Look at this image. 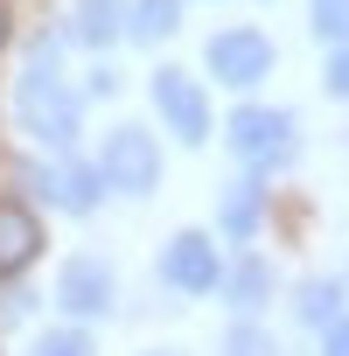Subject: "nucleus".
<instances>
[{
  "instance_id": "f257e3e1",
  "label": "nucleus",
  "mask_w": 349,
  "mask_h": 356,
  "mask_svg": "<svg viewBox=\"0 0 349 356\" xmlns=\"http://www.w3.org/2000/svg\"><path fill=\"white\" fill-rule=\"evenodd\" d=\"M15 119H22L35 140H49V147H70V140H77L84 105H77V91L63 84L56 49H35V63L22 70V84H15Z\"/></svg>"
},
{
  "instance_id": "f03ea898",
  "label": "nucleus",
  "mask_w": 349,
  "mask_h": 356,
  "mask_svg": "<svg viewBox=\"0 0 349 356\" xmlns=\"http://www.w3.org/2000/svg\"><path fill=\"white\" fill-rule=\"evenodd\" d=\"M161 182V147L140 133V126H119L98 154V189H119V196H147Z\"/></svg>"
},
{
  "instance_id": "7ed1b4c3",
  "label": "nucleus",
  "mask_w": 349,
  "mask_h": 356,
  "mask_svg": "<svg viewBox=\"0 0 349 356\" xmlns=\"http://www.w3.org/2000/svg\"><path fill=\"white\" fill-rule=\"evenodd\" d=\"M293 147H300L293 112L245 105V112L231 119V154H238V161H252V168H286V161H293Z\"/></svg>"
},
{
  "instance_id": "20e7f679",
  "label": "nucleus",
  "mask_w": 349,
  "mask_h": 356,
  "mask_svg": "<svg viewBox=\"0 0 349 356\" xmlns=\"http://www.w3.org/2000/svg\"><path fill=\"white\" fill-rule=\"evenodd\" d=\"M273 70V42L259 35V29H224V35H210V77L217 84H259Z\"/></svg>"
},
{
  "instance_id": "39448f33",
  "label": "nucleus",
  "mask_w": 349,
  "mask_h": 356,
  "mask_svg": "<svg viewBox=\"0 0 349 356\" xmlns=\"http://www.w3.org/2000/svg\"><path fill=\"white\" fill-rule=\"evenodd\" d=\"M161 273H168V286H182V293H217L224 259H217V245L203 231H182V238L161 252Z\"/></svg>"
},
{
  "instance_id": "423d86ee",
  "label": "nucleus",
  "mask_w": 349,
  "mask_h": 356,
  "mask_svg": "<svg viewBox=\"0 0 349 356\" xmlns=\"http://www.w3.org/2000/svg\"><path fill=\"white\" fill-rule=\"evenodd\" d=\"M154 105H161V119H168L174 140L196 147V140L210 133V105H203V91H196L182 70H161V77H154Z\"/></svg>"
},
{
  "instance_id": "0eeeda50",
  "label": "nucleus",
  "mask_w": 349,
  "mask_h": 356,
  "mask_svg": "<svg viewBox=\"0 0 349 356\" xmlns=\"http://www.w3.org/2000/svg\"><path fill=\"white\" fill-rule=\"evenodd\" d=\"M42 259V217L29 203H0V280H22Z\"/></svg>"
},
{
  "instance_id": "6e6552de",
  "label": "nucleus",
  "mask_w": 349,
  "mask_h": 356,
  "mask_svg": "<svg viewBox=\"0 0 349 356\" xmlns=\"http://www.w3.org/2000/svg\"><path fill=\"white\" fill-rule=\"evenodd\" d=\"M56 307H63V314H77V321L105 314V307H112V273H105L98 259H70V266H63V280H56Z\"/></svg>"
},
{
  "instance_id": "1a4fd4ad",
  "label": "nucleus",
  "mask_w": 349,
  "mask_h": 356,
  "mask_svg": "<svg viewBox=\"0 0 349 356\" xmlns=\"http://www.w3.org/2000/svg\"><path fill=\"white\" fill-rule=\"evenodd\" d=\"M42 189L63 203V210H91L98 203V168H84V161H56V168H42Z\"/></svg>"
},
{
  "instance_id": "9d476101",
  "label": "nucleus",
  "mask_w": 349,
  "mask_h": 356,
  "mask_svg": "<svg viewBox=\"0 0 349 356\" xmlns=\"http://www.w3.org/2000/svg\"><path fill=\"white\" fill-rule=\"evenodd\" d=\"M119 22H126L119 0H77V42H84V49H105V42L119 35Z\"/></svg>"
},
{
  "instance_id": "9b49d317",
  "label": "nucleus",
  "mask_w": 349,
  "mask_h": 356,
  "mask_svg": "<svg viewBox=\"0 0 349 356\" xmlns=\"http://www.w3.org/2000/svg\"><path fill=\"white\" fill-rule=\"evenodd\" d=\"M293 307H300V321H307V328H328V321H342V286L307 280V286L293 293Z\"/></svg>"
},
{
  "instance_id": "f8f14e48",
  "label": "nucleus",
  "mask_w": 349,
  "mask_h": 356,
  "mask_svg": "<svg viewBox=\"0 0 349 356\" xmlns=\"http://www.w3.org/2000/svg\"><path fill=\"white\" fill-rule=\"evenodd\" d=\"M174 22H182V0H140L133 8V42H161V35H174Z\"/></svg>"
},
{
  "instance_id": "ddd939ff",
  "label": "nucleus",
  "mask_w": 349,
  "mask_h": 356,
  "mask_svg": "<svg viewBox=\"0 0 349 356\" xmlns=\"http://www.w3.org/2000/svg\"><path fill=\"white\" fill-rule=\"evenodd\" d=\"M217 286H224L238 307H259V300H266V286H273V273H266L259 259H238V273H224Z\"/></svg>"
},
{
  "instance_id": "4468645a",
  "label": "nucleus",
  "mask_w": 349,
  "mask_h": 356,
  "mask_svg": "<svg viewBox=\"0 0 349 356\" xmlns=\"http://www.w3.org/2000/svg\"><path fill=\"white\" fill-rule=\"evenodd\" d=\"M224 231H231V238H252V231H259V189H252V182H238V189L224 196Z\"/></svg>"
},
{
  "instance_id": "2eb2a0df",
  "label": "nucleus",
  "mask_w": 349,
  "mask_h": 356,
  "mask_svg": "<svg viewBox=\"0 0 349 356\" xmlns=\"http://www.w3.org/2000/svg\"><path fill=\"white\" fill-rule=\"evenodd\" d=\"M224 356H279V349H273V335L259 321H231L224 328Z\"/></svg>"
},
{
  "instance_id": "dca6fc26",
  "label": "nucleus",
  "mask_w": 349,
  "mask_h": 356,
  "mask_svg": "<svg viewBox=\"0 0 349 356\" xmlns=\"http://www.w3.org/2000/svg\"><path fill=\"white\" fill-rule=\"evenodd\" d=\"M314 35L321 42H349V0H314Z\"/></svg>"
},
{
  "instance_id": "f3484780",
  "label": "nucleus",
  "mask_w": 349,
  "mask_h": 356,
  "mask_svg": "<svg viewBox=\"0 0 349 356\" xmlns=\"http://www.w3.org/2000/svg\"><path fill=\"white\" fill-rule=\"evenodd\" d=\"M35 356H91V342H84L77 328H49V335L35 342Z\"/></svg>"
},
{
  "instance_id": "a211bd4d",
  "label": "nucleus",
  "mask_w": 349,
  "mask_h": 356,
  "mask_svg": "<svg viewBox=\"0 0 349 356\" xmlns=\"http://www.w3.org/2000/svg\"><path fill=\"white\" fill-rule=\"evenodd\" d=\"M328 91L349 105V42H335V49H328Z\"/></svg>"
},
{
  "instance_id": "6ab92c4d",
  "label": "nucleus",
  "mask_w": 349,
  "mask_h": 356,
  "mask_svg": "<svg viewBox=\"0 0 349 356\" xmlns=\"http://www.w3.org/2000/svg\"><path fill=\"white\" fill-rule=\"evenodd\" d=\"M321 342H328V356H349V321H328Z\"/></svg>"
},
{
  "instance_id": "aec40b11",
  "label": "nucleus",
  "mask_w": 349,
  "mask_h": 356,
  "mask_svg": "<svg viewBox=\"0 0 349 356\" xmlns=\"http://www.w3.org/2000/svg\"><path fill=\"white\" fill-rule=\"evenodd\" d=\"M0 42H8V8H0Z\"/></svg>"
},
{
  "instance_id": "412c9836",
  "label": "nucleus",
  "mask_w": 349,
  "mask_h": 356,
  "mask_svg": "<svg viewBox=\"0 0 349 356\" xmlns=\"http://www.w3.org/2000/svg\"><path fill=\"white\" fill-rule=\"evenodd\" d=\"M147 356H174V349H147Z\"/></svg>"
}]
</instances>
